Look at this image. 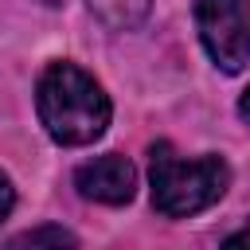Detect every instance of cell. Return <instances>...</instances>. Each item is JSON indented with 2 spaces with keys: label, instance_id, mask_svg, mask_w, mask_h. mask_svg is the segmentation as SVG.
<instances>
[{
  "label": "cell",
  "instance_id": "obj_4",
  "mask_svg": "<svg viewBox=\"0 0 250 250\" xmlns=\"http://www.w3.org/2000/svg\"><path fill=\"white\" fill-rule=\"evenodd\" d=\"M74 188L94 199V203H109V207H121L133 199L137 191V168L117 156V152H105V156H94L86 164H78L74 172Z\"/></svg>",
  "mask_w": 250,
  "mask_h": 250
},
{
  "label": "cell",
  "instance_id": "obj_9",
  "mask_svg": "<svg viewBox=\"0 0 250 250\" xmlns=\"http://www.w3.org/2000/svg\"><path fill=\"white\" fill-rule=\"evenodd\" d=\"M238 117H242V121L250 125V90H246V94L238 98Z\"/></svg>",
  "mask_w": 250,
  "mask_h": 250
},
{
  "label": "cell",
  "instance_id": "obj_2",
  "mask_svg": "<svg viewBox=\"0 0 250 250\" xmlns=\"http://www.w3.org/2000/svg\"><path fill=\"white\" fill-rule=\"evenodd\" d=\"M148 184H152V207L160 215L188 219L223 199V191L230 184V168L223 156L184 160L172 152L168 141H160L148 152Z\"/></svg>",
  "mask_w": 250,
  "mask_h": 250
},
{
  "label": "cell",
  "instance_id": "obj_5",
  "mask_svg": "<svg viewBox=\"0 0 250 250\" xmlns=\"http://www.w3.org/2000/svg\"><path fill=\"white\" fill-rule=\"evenodd\" d=\"M86 4H90V12H94L105 27H113V31H133V27H141L145 16H148V8H152V0H86Z\"/></svg>",
  "mask_w": 250,
  "mask_h": 250
},
{
  "label": "cell",
  "instance_id": "obj_8",
  "mask_svg": "<svg viewBox=\"0 0 250 250\" xmlns=\"http://www.w3.org/2000/svg\"><path fill=\"white\" fill-rule=\"evenodd\" d=\"M227 246H250V223H246L242 230H234V234H227Z\"/></svg>",
  "mask_w": 250,
  "mask_h": 250
},
{
  "label": "cell",
  "instance_id": "obj_3",
  "mask_svg": "<svg viewBox=\"0 0 250 250\" xmlns=\"http://www.w3.org/2000/svg\"><path fill=\"white\" fill-rule=\"evenodd\" d=\"M195 31L207 59L223 74L250 62V0H195Z\"/></svg>",
  "mask_w": 250,
  "mask_h": 250
},
{
  "label": "cell",
  "instance_id": "obj_1",
  "mask_svg": "<svg viewBox=\"0 0 250 250\" xmlns=\"http://www.w3.org/2000/svg\"><path fill=\"white\" fill-rule=\"evenodd\" d=\"M35 109L51 141L78 148L94 145L109 125V98L105 90L74 62H51L35 86Z\"/></svg>",
  "mask_w": 250,
  "mask_h": 250
},
{
  "label": "cell",
  "instance_id": "obj_6",
  "mask_svg": "<svg viewBox=\"0 0 250 250\" xmlns=\"http://www.w3.org/2000/svg\"><path fill=\"white\" fill-rule=\"evenodd\" d=\"M8 246H78V238L62 227H35V230H23V234L8 238Z\"/></svg>",
  "mask_w": 250,
  "mask_h": 250
},
{
  "label": "cell",
  "instance_id": "obj_7",
  "mask_svg": "<svg viewBox=\"0 0 250 250\" xmlns=\"http://www.w3.org/2000/svg\"><path fill=\"white\" fill-rule=\"evenodd\" d=\"M12 203H16V191H12V180L0 172V223L8 219V211H12Z\"/></svg>",
  "mask_w": 250,
  "mask_h": 250
}]
</instances>
